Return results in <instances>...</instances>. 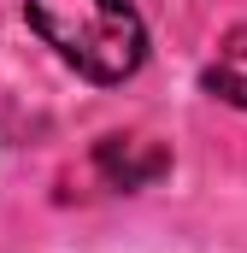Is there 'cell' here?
I'll use <instances>...</instances> for the list:
<instances>
[{
	"label": "cell",
	"instance_id": "1",
	"mask_svg": "<svg viewBox=\"0 0 247 253\" xmlns=\"http://www.w3.org/2000/svg\"><path fill=\"white\" fill-rule=\"evenodd\" d=\"M36 36L88 83H124L147 59V24L129 0H24Z\"/></svg>",
	"mask_w": 247,
	"mask_h": 253
},
{
	"label": "cell",
	"instance_id": "2",
	"mask_svg": "<svg viewBox=\"0 0 247 253\" xmlns=\"http://www.w3.org/2000/svg\"><path fill=\"white\" fill-rule=\"evenodd\" d=\"M94 171L106 177V189H147L171 171V153L159 141H141V135H106L94 141Z\"/></svg>",
	"mask_w": 247,
	"mask_h": 253
},
{
	"label": "cell",
	"instance_id": "3",
	"mask_svg": "<svg viewBox=\"0 0 247 253\" xmlns=\"http://www.w3.org/2000/svg\"><path fill=\"white\" fill-rule=\"evenodd\" d=\"M200 88L247 112V65L242 59H224V65H212V71H200Z\"/></svg>",
	"mask_w": 247,
	"mask_h": 253
}]
</instances>
